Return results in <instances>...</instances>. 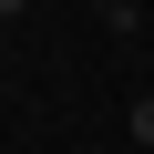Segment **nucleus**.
<instances>
[{"label":"nucleus","instance_id":"f257e3e1","mask_svg":"<svg viewBox=\"0 0 154 154\" xmlns=\"http://www.w3.org/2000/svg\"><path fill=\"white\" fill-rule=\"evenodd\" d=\"M93 11H103V21H113V31H134V0H93Z\"/></svg>","mask_w":154,"mask_h":154},{"label":"nucleus","instance_id":"f03ea898","mask_svg":"<svg viewBox=\"0 0 154 154\" xmlns=\"http://www.w3.org/2000/svg\"><path fill=\"white\" fill-rule=\"evenodd\" d=\"M134 144H154V93H144V103H134Z\"/></svg>","mask_w":154,"mask_h":154},{"label":"nucleus","instance_id":"7ed1b4c3","mask_svg":"<svg viewBox=\"0 0 154 154\" xmlns=\"http://www.w3.org/2000/svg\"><path fill=\"white\" fill-rule=\"evenodd\" d=\"M21 11H31V0H0V21H21Z\"/></svg>","mask_w":154,"mask_h":154}]
</instances>
